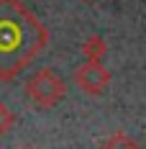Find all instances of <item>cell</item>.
I'll return each instance as SVG.
<instances>
[{"instance_id":"6da1fadb","label":"cell","mask_w":146,"mask_h":149,"mask_svg":"<svg viewBox=\"0 0 146 149\" xmlns=\"http://www.w3.org/2000/svg\"><path fill=\"white\" fill-rule=\"evenodd\" d=\"M26 26H28L26 13L23 18H15V15L0 18V59H28L33 44H31Z\"/></svg>"}]
</instances>
